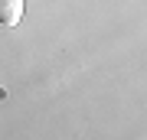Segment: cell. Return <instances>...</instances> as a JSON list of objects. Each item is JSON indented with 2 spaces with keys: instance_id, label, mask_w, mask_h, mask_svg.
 Wrapping results in <instances>:
<instances>
[{
  "instance_id": "6da1fadb",
  "label": "cell",
  "mask_w": 147,
  "mask_h": 140,
  "mask_svg": "<svg viewBox=\"0 0 147 140\" xmlns=\"http://www.w3.org/2000/svg\"><path fill=\"white\" fill-rule=\"evenodd\" d=\"M23 20V0H0V26H16Z\"/></svg>"
}]
</instances>
